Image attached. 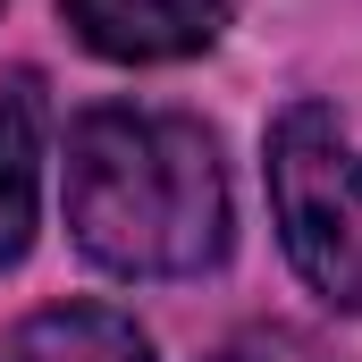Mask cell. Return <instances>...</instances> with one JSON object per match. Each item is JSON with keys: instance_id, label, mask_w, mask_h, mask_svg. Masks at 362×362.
<instances>
[{"instance_id": "cell-3", "label": "cell", "mask_w": 362, "mask_h": 362, "mask_svg": "<svg viewBox=\"0 0 362 362\" xmlns=\"http://www.w3.org/2000/svg\"><path fill=\"white\" fill-rule=\"evenodd\" d=\"M76 42L118 59V68H160V59H194L219 42L228 0H59Z\"/></svg>"}, {"instance_id": "cell-4", "label": "cell", "mask_w": 362, "mask_h": 362, "mask_svg": "<svg viewBox=\"0 0 362 362\" xmlns=\"http://www.w3.org/2000/svg\"><path fill=\"white\" fill-rule=\"evenodd\" d=\"M34 202H42V110H34L25 76H8L0 85V270L25 262Z\"/></svg>"}, {"instance_id": "cell-2", "label": "cell", "mask_w": 362, "mask_h": 362, "mask_svg": "<svg viewBox=\"0 0 362 362\" xmlns=\"http://www.w3.org/2000/svg\"><path fill=\"white\" fill-rule=\"evenodd\" d=\"M270 211L286 262L312 295L362 312V152L337 127V110L295 101L270 127Z\"/></svg>"}, {"instance_id": "cell-5", "label": "cell", "mask_w": 362, "mask_h": 362, "mask_svg": "<svg viewBox=\"0 0 362 362\" xmlns=\"http://www.w3.org/2000/svg\"><path fill=\"white\" fill-rule=\"evenodd\" d=\"M0 362H152V346H144V329H135L127 312H110V303H51V312H34V320L8 337Z\"/></svg>"}, {"instance_id": "cell-6", "label": "cell", "mask_w": 362, "mask_h": 362, "mask_svg": "<svg viewBox=\"0 0 362 362\" xmlns=\"http://www.w3.org/2000/svg\"><path fill=\"white\" fill-rule=\"evenodd\" d=\"M211 362H320V346L303 329H236Z\"/></svg>"}, {"instance_id": "cell-1", "label": "cell", "mask_w": 362, "mask_h": 362, "mask_svg": "<svg viewBox=\"0 0 362 362\" xmlns=\"http://www.w3.org/2000/svg\"><path fill=\"white\" fill-rule=\"evenodd\" d=\"M68 236L110 278H194L228 253V169L202 118L85 110L68 135Z\"/></svg>"}, {"instance_id": "cell-7", "label": "cell", "mask_w": 362, "mask_h": 362, "mask_svg": "<svg viewBox=\"0 0 362 362\" xmlns=\"http://www.w3.org/2000/svg\"><path fill=\"white\" fill-rule=\"evenodd\" d=\"M0 8H8V0H0Z\"/></svg>"}]
</instances>
